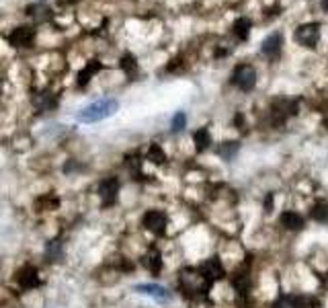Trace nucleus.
Segmentation results:
<instances>
[{
    "mask_svg": "<svg viewBox=\"0 0 328 308\" xmlns=\"http://www.w3.org/2000/svg\"><path fill=\"white\" fill-rule=\"evenodd\" d=\"M117 109H119V101L117 99H101V101H94V103H90V105H86L84 109H80L78 121L96 124V121H103L107 117L115 115Z\"/></svg>",
    "mask_w": 328,
    "mask_h": 308,
    "instance_id": "obj_1",
    "label": "nucleus"
},
{
    "mask_svg": "<svg viewBox=\"0 0 328 308\" xmlns=\"http://www.w3.org/2000/svg\"><path fill=\"white\" fill-rule=\"evenodd\" d=\"M232 82L242 93H250L256 86V70L250 64H240V66H236V70L232 74Z\"/></svg>",
    "mask_w": 328,
    "mask_h": 308,
    "instance_id": "obj_2",
    "label": "nucleus"
},
{
    "mask_svg": "<svg viewBox=\"0 0 328 308\" xmlns=\"http://www.w3.org/2000/svg\"><path fill=\"white\" fill-rule=\"evenodd\" d=\"M293 39L296 43L304 45V47H316L318 39H320V25L318 23H306V25H300L293 33Z\"/></svg>",
    "mask_w": 328,
    "mask_h": 308,
    "instance_id": "obj_3",
    "label": "nucleus"
},
{
    "mask_svg": "<svg viewBox=\"0 0 328 308\" xmlns=\"http://www.w3.org/2000/svg\"><path fill=\"white\" fill-rule=\"evenodd\" d=\"M142 224L146 230L154 232V234H162L167 230V224H169V216L164 214L162 210H148L142 218Z\"/></svg>",
    "mask_w": 328,
    "mask_h": 308,
    "instance_id": "obj_4",
    "label": "nucleus"
},
{
    "mask_svg": "<svg viewBox=\"0 0 328 308\" xmlns=\"http://www.w3.org/2000/svg\"><path fill=\"white\" fill-rule=\"evenodd\" d=\"M99 195H101V201L103 205H113L117 201V195H119V179L115 177H107L99 183Z\"/></svg>",
    "mask_w": 328,
    "mask_h": 308,
    "instance_id": "obj_5",
    "label": "nucleus"
},
{
    "mask_svg": "<svg viewBox=\"0 0 328 308\" xmlns=\"http://www.w3.org/2000/svg\"><path fill=\"white\" fill-rule=\"evenodd\" d=\"M15 280H17V284H19L23 290H33V288H37V286L41 284L39 271H37L35 265H23V267L15 273Z\"/></svg>",
    "mask_w": 328,
    "mask_h": 308,
    "instance_id": "obj_6",
    "label": "nucleus"
},
{
    "mask_svg": "<svg viewBox=\"0 0 328 308\" xmlns=\"http://www.w3.org/2000/svg\"><path fill=\"white\" fill-rule=\"evenodd\" d=\"M201 275L207 280V282H215V280H222L226 275V269L222 265V261L217 259V257H211V259L203 261V265L199 267Z\"/></svg>",
    "mask_w": 328,
    "mask_h": 308,
    "instance_id": "obj_7",
    "label": "nucleus"
},
{
    "mask_svg": "<svg viewBox=\"0 0 328 308\" xmlns=\"http://www.w3.org/2000/svg\"><path fill=\"white\" fill-rule=\"evenodd\" d=\"M281 45H283V35L277 33V31L271 33L263 41V54L267 58H271V60H279V56H281Z\"/></svg>",
    "mask_w": 328,
    "mask_h": 308,
    "instance_id": "obj_8",
    "label": "nucleus"
},
{
    "mask_svg": "<svg viewBox=\"0 0 328 308\" xmlns=\"http://www.w3.org/2000/svg\"><path fill=\"white\" fill-rule=\"evenodd\" d=\"M35 39V29L33 27H17L9 35V43L13 47H29Z\"/></svg>",
    "mask_w": 328,
    "mask_h": 308,
    "instance_id": "obj_9",
    "label": "nucleus"
},
{
    "mask_svg": "<svg viewBox=\"0 0 328 308\" xmlns=\"http://www.w3.org/2000/svg\"><path fill=\"white\" fill-rule=\"evenodd\" d=\"M134 290H136L138 294L150 296V298H154V300H160V302H164V300H171V292H169L167 288L158 286V284H140V286H136Z\"/></svg>",
    "mask_w": 328,
    "mask_h": 308,
    "instance_id": "obj_10",
    "label": "nucleus"
},
{
    "mask_svg": "<svg viewBox=\"0 0 328 308\" xmlns=\"http://www.w3.org/2000/svg\"><path fill=\"white\" fill-rule=\"evenodd\" d=\"M45 259L49 263H60L64 259V244L60 238H51L45 244Z\"/></svg>",
    "mask_w": 328,
    "mask_h": 308,
    "instance_id": "obj_11",
    "label": "nucleus"
},
{
    "mask_svg": "<svg viewBox=\"0 0 328 308\" xmlns=\"http://www.w3.org/2000/svg\"><path fill=\"white\" fill-rule=\"evenodd\" d=\"M304 224H306L304 222V216L298 214V212H293V210H287V212L281 214V226L287 228V230H302Z\"/></svg>",
    "mask_w": 328,
    "mask_h": 308,
    "instance_id": "obj_12",
    "label": "nucleus"
},
{
    "mask_svg": "<svg viewBox=\"0 0 328 308\" xmlns=\"http://www.w3.org/2000/svg\"><path fill=\"white\" fill-rule=\"evenodd\" d=\"M273 308H308V298L300 296H281L275 300Z\"/></svg>",
    "mask_w": 328,
    "mask_h": 308,
    "instance_id": "obj_13",
    "label": "nucleus"
},
{
    "mask_svg": "<svg viewBox=\"0 0 328 308\" xmlns=\"http://www.w3.org/2000/svg\"><path fill=\"white\" fill-rule=\"evenodd\" d=\"M103 70V64L101 62H96V60H90L80 72H78V86H86L88 84V80L96 74V72H101Z\"/></svg>",
    "mask_w": 328,
    "mask_h": 308,
    "instance_id": "obj_14",
    "label": "nucleus"
},
{
    "mask_svg": "<svg viewBox=\"0 0 328 308\" xmlns=\"http://www.w3.org/2000/svg\"><path fill=\"white\" fill-rule=\"evenodd\" d=\"M33 103H35V107L39 111H49V109H53L58 105V99L53 97L51 93H39V95L33 97Z\"/></svg>",
    "mask_w": 328,
    "mask_h": 308,
    "instance_id": "obj_15",
    "label": "nucleus"
},
{
    "mask_svg": "<svg viewBox=\"0 0 328 308\" xmlns=\"http://www.w3.org/2000/svg\"><path fill=\"white\" fill-rule=\"evenodd\" d=\"M232 288L238 292V294H246L250 290V273L240 269L232 275Z\"/></svg>",
    "mask_w": 328,
    "mask_h": 308,
    "instance_id": "obj_16",
    "label": "nucleus"
},
{
    "mask_svg": "<svg viewBox=\"0 0 328 308\" xmlns=\"http://www.w3.org/2000/svg\"><path fill=\"white\" fill-rule=\"evenodd\" d=\"M250 27H252V23L248 21V19H236L234 21V25H232V33H234V37H238L240 41H246L248 39V35H250Z\"/></svg>",
    "mask_w": 328,
    "mask_h": 308,
    "instance_id": "obj_17",
    "label": "nucleus"
},
{
    "mask_svg": "<svg viewBox=\"0 0 328 308\" xmlns=\"http://www.w3.org/2000/svg\"><path fill=\"white\" fill-rule=\"evenodd\" d=\"M193 142H195V148L197 152H205L209 146H211V134L207 128H201L193 134Z\"/></svg>",
    "mask_w": 328,
    "mask_h": 308,
    "instance_id": "obj_18",
    "label": "nucleus"
},
{
    "mask_svg": "<svg viewBox=\"0 0 328 308\" xmlns=\"http://www.w3.org/2000/svg\"><path fill=\"white\" fill-rule=\"evenodd\" d=\"M144 263H146L148 271H152V273L156 275V273H160V271H162V255H160L158 251H150V253L146 255Z\"/></svg>",
    "mask_w": 328,
    "mask_h": 308,
    "instance_id": "obj_19",
    "label": "nucleus"
},
{
    "mask_svg": "<svg viewBox=\"0 0 328 308\" xmlns=\"http://www.w3.org/2000/svg\"><path fill=\"white\" fill-rule=\"evenodd\" d=\"M238 148H240L238 142H222L220 146H217V154H220L224 161H230V159H234V154L238 152Z\"/></svg>",
    "mask_w": 328,
    "mask_h": 308,
    "instance_id": "obj_20",
    "label": "nucleus"
},
{
    "mask_svg": "<svg viewBox=\"0 0 328 308\" xmlns=\"http://www.w3.org/2000/svg\"><path fill=\"white\" fill-rule=\"evenodd\" d=\"M60 205V201H58V197H53V195H41L37 201H35V208L39 210V212H45V210H56Z\"/></svg>",
    "mask_w": 328,
    "mask_h": 308,
    "instance_id": "obj_21",
    "label": "nucleus"
},
{
    "mask_svg": "<svg viewBox=\"0 0 328 308\" xmlns=\"http://www.w3.org/2000/svg\"><path fill=\"white\" fill-rule=\"evenodd\" d=\"M312 218L316 222L328 224V201H318L314 208H312Z\"/></svg>",
    "mask_w": 328,
    "mask_h": 308,
    "instance_id": "obj_22",
    "label": "nucleus"
},
{
    "mask_svg": "<svg viewBox=\"0 0 328 308\" xmlns=\"http://www.w3.org/2000/svg\"><path fill=\"white\" fill-rule=\"evenodd\" d=\"M148 161H152L154 165H162L164 161H167V154H164V150L158 144H152L150 150H148Z\"/></svg>",
    "mask_w": 328,
    "mask_h": 308,
    "instance_id": "obj_23",
    "label": "nucleus"
},
{
    "mask_svg": "<svg viewBox=\"0 0 328 308\" xmlns=\"http://www.w3.org/2000/svg\"><path fill=\"white\" fill-rule=\"evenodd\" d=\"M121 68H123V72H125L127 76H134V74L138 72V62H136V58H134L132 54H125V56L121 58Z\"/></svg>",
    "mask_w": 328,
    "mask_h": 308,
    "instance_id": "obj_24",
    "label": "nucleus"
},
{
    "mask_svg": "<svg viewBox=\"0 0 328 308\" xmlns=\"http://www.w3.org/2000/svg\"><path fill=\"white\" fill-rule=\"evenodd\" d=\"M185 128H187V115H185V111L175 113V117H173V121H171V130H173L175 134H179V132H183Z\"/></svg>",
    "mask_w": 328,
    "mask_h": 308,
    "instance_id": "obj_25",
    "label": "nucleus"
},
{
    "mask_svg": "<svg viewBox=\"0 0 328 308\" xmlns=\"http://www.w3.org/2000/svg\"><path fill=\"white\" fill-rule=\"evenodd\" d=\"M265 208H267V212H271V210H273V195H269V199L265 201Z\"/></svg>",
    "mask_w": 328,
    "mask_h": 308,
    "instance_id": "obj_26",
    "label": "nucleus"
},
{
    "mask_svg": "<svg viewBox=\"0 0 328 308\" xmlns=\"http://www.w3.org/2000/svg\"><path fill=\"white\" fill-rule=\"evenodd\" d=\"M320 7H322V11L328 15V0H322V3H320Z\"/></svg>",
    "mask_w": 328,
    "mask_h": 308,
    "instance_id": "obj_27",
    "label": "nucleus"
},
{
    "mask_svg": "<svg viewBox=\"0 0 328 308\" xmlns=\"http://www.w3.org/2000/svg\"><path fill=\"white\" fill-rule=\"evenodd\" d=\"M0 90H3V82H0Z\"/></svg>",
    "mask_w": 328,
    "mask_h": 308,
    "instance_id": "obj_28",
    "label": "nucleus"
}]
</instances>
